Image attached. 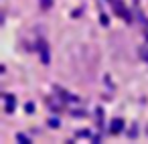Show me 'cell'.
<instances>
[{
  "mask_svg": "<svg viewBox=\"0 0 148 144\" xmlns=\"http://www.w3.org/2000/svg\"><path fill=\"white\" fill-rule=\"evenodd\" d=\"M122 128H124V122L122 120H114L112 122V132H120Z\"/></svg>",
  "mask_w": 148,
  "mask_h": 144,
  "instance_id": "1",
  "label": "cell"
},
{
  "mask_svg": "<svg viewBox=\"0 0 148 144\" xmlns=\"http://www.w3.org/2000/svg\"><path fill=\"white\" fill-rule=\"evenodd\" d=\"M39 47H41V51H43V63H49V53H47V49H45V41H41Z\"/></svg>",
  "mask_w": 148,
  "mask_h": 144,
  "instance_id": "2",
  "label": "cell"
},
{
  "mask_svg": "<svg viewBox=\"0 0 148 144\" xmlns=\"http://www.w3.org/2000/svg\"><path fill=\"white\" fill-rule=\"evenodd\" d=\"M6 110H8V112L14 110V97H12V95H8V106H6Z\"/></svg>",
  "mask_w": 148,
  "mask_h": 144,
  "instance_id": "3",
  "label": "cell"
},
{
  "mask_svg": "<svg viewBox=\"0 0 148 144\" xmlns=\"http://www.w3.org/2000/svg\"><path fill=\"white\" fill-rule=\"evenodd\" d=\"M16 140H18V142H23V144H27V142H29V140L25 138V134H18V136H16Z\"/></svg>",
  "mask_w": 148,
  "mask_h": 144,
  "instance_id": "4",
  "label": "cell"
},
{
  "mask_svg": "<svg viewBox=\"0 0 148 144\" xmlns=\"http://www.w3.org/2000/svg\"><path fill=\"white\" fill-rule=\"evenodd\" d=\"M140 53H142V57H144V59H148V49H142Z\"/></svg>",
  "mask_w": 148,
  "mask_h": 144,
  "instance_id": "5",
  "label": "cell"
}]
</instances>
